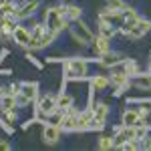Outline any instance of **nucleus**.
Listing matches in <instances>:
<instances>
[{"instance_id":"28","label":"nucleus","mask_w":151,"mask_h":151,"mask_svg":"<svg viewBox=\"0 0 151 151\" xmlns=\"http://www.w3.org/2000/svg\"><path fill=\"white\" fill-rule=\"evenodd\" d=\"M139 147H141V149L151 151V135H149V133H147V135H145V137L139 141Z\"/></svg>"},{"instance_id":"2","label":"nucleus","mask_w":151,"mask_h":151,"mask_svg":"<svg viewBox=\"0 0 151 151\" xmlns=\"http://www.w3.org/2000/svg\"><path fill=\"white\" fill-rule=\"evenodd\" d=\"M42 22L50 32L60 35L65 30H69V20L65 18V4H55V6H47L45 14H42Z\"/></svg>"},{"instance_id":"17","label":"nucleus","mask_w":151,"mask_h":151,"mask_svg":"<svg viewBox=\"0 0 151 151\" xmlns=\"http://www.w3.org/2000/svg\"><path fill=\"white\" fill-rule=\"evenodd\" d=\"M121 125H125V127H135V125H141V121H139V113H137L135 105L127 107V109H125V111L121 113Z\"/></svg>"},{"instance_id":"21","label":"nucleus","mask_w":151,"mask_h":151,"mask_svg":"<svg viewBox=\"0 0 151 151\" xmlns=\"http://www.w3.org/2000/svg\"><path fill=\"white\" fill-rule=\"evenodd\" d=\"M97 35H101V36H107V38H115L119 32H117V28L113 26L111 22H105V20H97Z\"/></svg>"},{"instance_id":"22","label":"nucleus","mask_w":151,"mask_h":151,"mask_svg":"<svg viewBox=\"0 0 151 151\" xmlns=\"http://www.w3.org/2000/svg\"><path fill=\"white\" fill-rule=\"evenodd\" d=\"M65 18H67L69 22L81 20L83 18V8L79 4H65Z\"/></svg>"},{"instance_id":"18","label":"nucleus","mask_w":151,"mask_h":151,"mask_svg":"<svg viewBox=\"0 0 151 151\" xmlns=\"http://www.w3.org/2000/svg\"><path fill=\"white\" fill-rule=\"evenodd\" d=\"M113 69H117V70H121V73H125L127 77H133V75H137V73H141V67L137 65V60H133V58H129V57H125L119 65H115Z\"/></svg>"},{"instance_id":"27","label":"nucleus","mask_w":151,"mask_h":151,"mask_svg":"<svg viewBox=\"0 0 151 151\" xmlns=\"http://www.w3.org/2000/svg\"><path fill=\"white\" fill-rule=\"evenodd\" d=\"M115 149H123V151H139V141L135 139H129V141H123V143H119Z\"/></svg>"},{"instance_id":"30","label":"nucleus","mask_w":151,"mask_h":151,"mask_svg":"<svg viewBox=\"0 0 151 151\" xmlns=\"http://www.w3.org/2000/svg\"><path fill=\"white\" fill-rule=\"evenodd\" d=\"M0 149H2V151H10V149H12V145L8 143V141L0 139Z\"/></svg>"},{"instance_id":"16","label":"nucleus","mask_w":151,"mask_h":151,"mask_svg":"<svg viewBox=\"0 0 151 151\" xmlns=\"http://www.w3.org/2000/svg\"><path fill=\"white\" fill-rule=\"evenodd\" d=\"M91 50H93L95 57H101L105 52H109L111 50V38H107V36H101V35H95V38L91 40Z\"/></svg>"},{"instance_id":"23","label":"nucleus","mask_w":151,"mask_h":151,"mask_svg":"<svg viewBox=\"0 0 151 151\" xmlns=\"http://www.w3.org/2000/svg\"><path fill=\"white\" fill-rule=\"evenodd\" d=\"M97 149L99 151L115 149V139H113V135H99V139H97Z\"/></svg>"},{"instance_id":"9","label":"nucleus","mask_w":151,"mask_h":151,"mask_svg":"<svg viewBox=\"0 0 151 151\" xmlns=\"http://www.w3.org/2000/svg\"><path fill=\"white\" fill-rule=\"evenodd\" d=\"M109 83L113 87V97H123L125 91H127V87H129V77L125 73H121V70L111 69V73H109Z\"/></svg>"},{"instance_id":"6","label":"nucleus","mask_w":151,"mask_h":151,"mask_svg":"<svg viewBox=\"0 0 151 151\" xmlns=\"http://www.w3.org/2000/svg\"><path fill=\"white\" fill-rule=\"evenodd\" d=\"M69 35L73 36V40L81 47H89L91 40L95 38V32L91 30V26L85 22V20H75V22L69 24Z\"/></svg>"},{"instance_id":"12","label":"nucleus","mask_w":151,"mask_h":151,"mask_svg":"<svg viewBox=\"0 0 151 151\" xmlns=\"http://www.w3.org/2000/svg\"><path fill=\"white\" fill-rule=\"evenodd\" d=\"M125 58V55L123 52H117V50H109V52H105V55H101V57H97V65L99 67H103V69H113L115 65H119L121 60Z\"/></svg>"},{"instance_id":"26","label":"nucleus","mask_w":151,"mask_h":151,"mask_svg":"<svg viewBox=\"0 0 151 151\" xmlns=\"http://www.w3.org/2000/svg\"><path fill=\"white\" fill-rule=\"evenodd\" d=\"M125 6H127L125 0H107V4H105L107 10H113V12H121Z\"/></svg>"},{"instance_id":"3","label":"nucleus","mask_w":151,"mask_h":151,"mask_svg":"<svg viewBox=\"0 0 151 151\" xmlns=\"http://www.w3.org/2000/svg\"><path fill=\"white\" fill-rule=\"evenodd\" d=\"M35 117L36 123H48V119L57 113V95L55 93H45V95H38V99L35 101Z\"/></svg>"},{"instance_id":"8","label":"nucleus","mask_w":151,"mask_h":151,"mask_svg":"<svg viewBox=\"0 0 151 151\" xmlns=\"http://www.w3.org/2000/svg\"><path fill=\"white\" fill-rule=\"evenodd\" d=\"M38 8H40V0H24L20 4H16V10H14L12 16H14L18 22H22V20L32 18Z\"/></svg>"},{"instance_id":"4","label":"nucleus","mask_w":151,"mask_h":151,"mask_svg":"<svg viewBox=\"0 0 151 151\" xmlns=\"http://www.w3.org/2000/svg\"><path fill=\"white\" fill-rule=\"evenodd\" d=\"M40 95V87L36 81H22L18 83V93H16V107L18 109H26L30 105H35V101Z\"/></svg>"},{"instance_id":"11","label":"nucleus","mask_w":151,"mask_h":151,"mask_svg":"<svg viewBox=\"0 0 151 151\" xmlns=\"http://www.w3.org/2000/svg\"><path fill=\"white\" fill-rule=\"evenodd\" d=\"M57 109L60 113H67V111H73V109H79L77 107V101L70 91L67 89H60V93H57ZM81 111V109H79Z\"/></svg>"},{"instance_id":"25","label":"nucleus","mask_w":151,"mask_h":151,"mask_svg":"<svg viewBox=\"0 0 151 151\" xmlns=\"http://www.w3.org/2000/svg\"><path fill=\"white\" fill-rule=\"evenodd\" d=\"M47 32V26H45V22H36L35 26H32V30H30V42H36L40 36Z\"/></svg>"},{"instance_id":"32","label":"nucleus","mask_w":151,"mask_h":151,"mask_svg":"<svg viewBox=\"0 0 151 151\" xmlns=\"http://www.w3.org/2000/svg\"><path fill=\"white\" fill-rule=\"evenodd\" d=\"M149 73H151V55H149Z\"/></svg>"},{"instance_id":"24","label":"nucleus","mask_w":151,"mask_h":151,"mask_svg":"<svg viewBox=\"0 0 151 151\" xmlns=\"http://www.w3.org/2000/svg\"><path fill=\"white\" fill-rule=\"evenodd\" d=\"M14 10H16V2L14 0H0V16L14 14Z\"/></svg>"},{"instance_id":"5","label":"nucleus","mask_w":151,"mask_h":151,"mask_svg":"<svg viewBox=\"0 0 151 151\" xmlns=\"http://www.w3.org/2000/svg\"><path fill=\"white\" fill-rule=\"evenodd\" d=\"M91 111H93V119L89 123V131L91 133H101L107 127V121H109V115H111V107L105 101H93Z\"/></svg>"},{"instance_id":"19","label":"nucleus","mask_w":151,"mask_h":151,"mask_svg":"<svg viewBox=\"0 0 151 151\" xmlns=\"http://www.w3.org/2000/svg\"><path fill=\"white\" fill-rule=\"evenodd\" d=\"M57 36H58V35L50 32V30L47 28V32H45V35L40 36V38H38L36 42H30L28 50H45V48H48L50 45H52V42H55V40H57Z\"/></svg>"},{"instance_id":"13","label":"nucleus","mask_w":151,"mask_h":151,"mask_svg":"<svg viewBox=\"0 0 151 151\" xmlns=\"http://www.w3.org/2000/svg\"><path fill=\"white\" fill-rule=\"evenodd\" d=\"M89 87H91V91L95 95L97 93H105L109 87H111V83H109V75H101V73H91V77H89Z\"/></svg>"},{"instance_id":"31","label":"nucleus","mask_w":151,"mask_h":151,"mask_svg":"<svg viewBox=\"0 0 151 151\" xmlns=\"http://www.w3.org/2000/svg\"><path fill=\"white\" fill-rule=\"evenodd\" d=\"M4 91H6V87H0V97L4 95Z\"/></svg>"},{"instance_id":"10","label":"nucleus","mask_w":151,"mask_h":151,"mask_svg":"<svg viewBox=\"0 0 151 151\" xmlns=\"http://www.w3.org/2000/svg\"><path fill=\"white\" fill-rule=\"evenodd\" d=\"M12 42L16 45V47H20V48H26L28 50V47H30V28H26L24 24H16V28L12 30Z\"/></svg>"},{"instance_id":"1","label":"nucleus","mask_w":151,"mask_h":151,"mask_svg":"<svg viewBox=\"0 0 151 151\" xmlns=\"http://www.w3.org/2000/svg\"><path fill=\"white\" fill-rule=\"evenodd\" d=\"M91 63H97V58L91 57H70L60 60L63 79H89L91 77Z\"/></svg>"},{"instance_id":"15","label":"nucleus","mask_w":151,"mask_h":151,"mask_svg":"<svg viewBox=\"0 0 151 151\" xmlns=\"http://www.w3.org/2000/svg\"><path fill=\"white\" fill-rule=\"evenodd\" d=\"M133 105H135V109L139 113L141 125L151 129V99H141V101H137V103H133Z\"/></svg>"},{"instance_id":"14","label":"nucleus","mask_w":151,"mask_h":151,"mask_svg":"<svg viewBox=\"0 0 151 151\" xmlns=\"http://www.w3.org/2000/svg\"><path fill=\"white\" fill-rule=\"evenodd\" d=\"M60 135H63V131L58 129V125H55V123H42V141L47 145H57L60 141Z\"/></svg>"},{"instance_id":"7","label":"nucleus","mask_w":151,"mask_h":151,"mask_svg":"<svg viewBox=\"0 0 151 151\" xmlns=\"http://www.w3.org/2000/svg\"><path fill=\"white\" fill-rule=\"evenodd\" d=\"M151 32V20L149 18H137L135 22L131 24L129 28H125L121 35L123 36H127L129 40H139V38H143L145 35H149Z\"/></svg>"},{"instance_id":"29","label":"nucleus","mask_w":151,"mask_h":151,"mask_svg":"<svg viewBox=\"0 0 151 151\" xmlns=\"http://www.w3.org/2000/svg\"><path fill=\"white\" fill-rule=\"evenodd\" d=\"M26 60H30V63H32V65H35L36 69H42V67H45V65H42V63H40V60H36V57H32V52H26Z\"/></svg>"},{"instance_id":"20","label":"nucleus","mask_w":151,"mask_h":151,"mask_svg":"<svg viewBox=\"0 0 151 151\" xmlns=\"http://www.w3.org/2000/svg\"><path fill=\"white\" fill-rule=\"evenodd\" d=\"M137 18H139L137 10H135V8H131V6H125V8L121 10V28H119V32H123L125 28H129V26L135 22Z\"/></svg>"}]
</instances>
